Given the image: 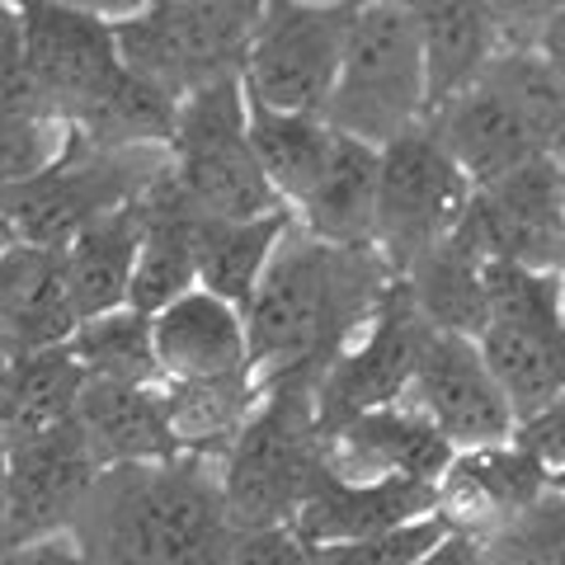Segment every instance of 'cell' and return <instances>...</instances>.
Segmentation results:
<instances>
[{
  "mask_svg": "<svg viewBox=\"0 0 565 565\" xmlns=\"http://www.w3.org/2000/svg\"><path fill=\"white\" fill-rule=\"evenodd\" d=\"M392 278L373 245H330L292 222L245 307L250 373L264 386H321L334 359L373 321Z\"/></svg>",
  "mask_w": 565,
  "mask_h": 565,
  "instance_id": "obj_1",
  "label": "cell"
},
{
  "mask_svg": "<svg viewBox=\"0 0 565 565\" xmlns=\"http://www.w3.org/2000/svg\"><path fill=\"white\" fill-rule=\"evenodd\" d=\"M457 448L424 419L411 401L353 415L326 434V471L353 486L419 481L438 486Z\"/></svg>",
  "mask_w": 565,
  "mask_h": 565,
  "instance_id": "obj_15",
  "label": "cell"
},
{
  "mask_svg": "<svg viewBox=\"0 0 565 565\" xmlns=\"http://www.w3.org/2000/svg\"><path fill=\"white\" fill-rule=\"evenodd\" d=\"M448 537H452V523L444 514H429V519L386 527V533L359 537V542L321 546V552H311V556H316V565H419Z\"/></svg>",
  "mask_w": 565,
  "mask_h": 565,
  "instance_id": "obj_35",
  "label": "cell"
},
{
  "mask_svg": "<svg viewBox=\"0 0 565 565\" xmlns=\"http://www.w3.org/2000/svg\"><path fill=\"white\" fill-rule=\"evenodd\" d=\"M476 542L486 565H565V494L552 490L527 514Z\"/></svg>",
  "mask_w": 565,
  "mask_h": 565,
  "instance_id": "obj_34",
  "label": "cell"
},
{
  "mask_svg": "<svg viewBox=\"0 0 565 565\" xmlns=\"http://www.w3.org/2000/svg\"><path fill=\"white\" fill-rule=\"evenodd\" d=\"M556 490V476L546 462H537L519 438L486 448H462L448 462L444 481H438V514H444L457 533L486 537L494 527L514 523L537 500Z\"/></svg>",
  "mask_w": 565,
  "mask_h": 565,
  "instance_id": "obj_16",
  "label": "cell"
},
{
  "mask_svg": "<svg viewBox=\"0 0 565 565\" xmlns=\"http://www.w3.org/2000/svg\"><path fill=\"white\" fill-rule=\"evenodd\" d=\"M81 392H85V367L71 359L66 344L14 359L10 392L6 405H0V444L14 448L24 438H43L52 429L76 424Z\"/></svg>",
  "mask_w": 565,
  "mask_h": 565,
  "instance_id": "obj_27",
  "label": "cell"
},
{
  "mask_svg": "<svg viewBox=\"0 0 565 565\" xmlns=\"http://www.w3.org/2000/svg\"><path fill=\"white\" fill-rule=\"evenodd\" d=\"M137 250H141V203L109 212V217L85 226L71 245H62L71 307H76L81 321L109 316L132 302Z\"/></svg>",
  "mask_w": 565,
  "mask_h": 565,
  "instance_id": "obj_24",
  "label": "cell"
},
{
  "mask_svg": "<svg viewBox=\"0 0 565 565\" xmlns=\"http://www.w3.org/2000/svg\"><path fill=\"white\" fill-rule=\"evenodd\" d=\"M0 565H90V556L76 533H52L20 546H0Z\"/></svg>",
  "mask_w": 565,
  "mask_h": 565,
  "instance_id": "obj_40",
  "label": "cell"
},
{
  "mask_svg": "<svg viewBox=\"0 0 565 565\" xmlns=\"http://www.w3.org/2000/svg\"><path fill=\"white\" fill-rule=\"evenodd\" d=\"M326 476V429L311 382H278L217 471L222 500L241 533L292 527L297 509Z\"/></svg>",
  "mask_w": 565,
  "mask_h": 565,
  "instance_id": "obj_4",
  "label": "cell"
},
{
  "mask_svg": "<svg viewBox=\"0 0 565 565\" xmlns=\"http://www.w3.org/2000/svg\"><path fill=\"white\" fill-rule=\"evenodd\" d=\"M429 514H438V486H419V481L353 486L326 471L316 481V490L307 494V504L297 509L292 533L311 552H321V546L359 542V537H373V533H386V527H401V523H415Z\"/></svg>",
  "mask_w": 565,
  "mask_h": 565,
  "instance_id": "obj_20",
  "label": "cell"
},
{
  "mask_svg": "<svg viewBox=\"0 0 565 565\" xmlns=\"http://www.w3.org/2000/svg\"><path fill=\"white\" fill-rule=\"evenodd\" d=\"M81 316L71 307L62 250L43 245H14L0 255V349L24 353L57 349L76 334Z\"/></svg>",
  "mask_w": 565,
  "mask_h": 565,
  "instance_id": "obj_19",
  "label": "cell"
},
{
  "mask_svg": "<svg viewBox=\"0 0 565 565\" xmlns=\"http://www.w3.org/2000/svg\"><path fill=\"white\" fill-rule=\"evenodd\" d=\"M71 359L85 367V377L99 382H132V386H166L161 363H156L151 340V316L137 307H118L109 316L81 321L76 334L66 340Z\"/></svg>",
  "mask_w": 565,
  "mask_h": 565,
  "instance_id": "obj_32",
  "label": "cell"
},
{
  "mask_svg": "<svg viewBox=\"0 0 565 565\" xmlns=\"http://www.w3.org/2000/svg\"><path fill=\"white\" fill-rule=\"evenodd\" d=\"M71 147H76V128L66 118H14L0 114V193H14L47 170H57Z\"/></svg>",
  "mask_w": 565,
  "mask_h": 565,
  "instance_id": "obj_33",
  "label": "cell"
},
{
  "mask_svg": "<svg viewBox=\"0 0 565 565\" xmlns=\"http://www.w3.org/2000/svg\"><path fill=\"white\" fill-rule=\"evenodd\" d=\"M0 20H6V14H0Z\"/></svg>",
  "mask_w": 565,
  "mask_h": 565,
  "instance_id": "obj_52",
  "label": "cell"
},
{
  "mask_svg": "<svg viewBox=\"0 0 565 565\" xmlns=\"http://www.w3.org/2000/svg\"><path fill=\"white\" fill-rule=\"evenodd\" d=\"M514 438L537 457V462L552 467V476L565 467V392L556 401H546L542 411H533L527 419H519Z\"/></svg>",
  "mask_w": 565,
  "mask_h": 565,
  "instance_id": "obj_38",
  "label": "cell"
},
{
  "mask_svg": "<svg viewBox=\"0 0 565 565\" xmlns=\"http://www.w3.org/2000/svg\"><path fill=\"white\" fill-rule=\"evenodd\" d=\"M481 81L514 104L542 156L565 166V71L546 62L537 47H504Z\"/></svg>",
  "mask_w": 565,
  "mask_h": 565,
  "instance_id": "obj_31",
  "label": "cell"
},
{
  "mask_svg": "<svg viewBox=\"0 0 565 565\" xmlns=\"http://www.w3.org/2000/svg\"><path fill=\"white\" fill-rule=\"evenodd\" d=\"M533 47H537L552 66L565 71V6H556L552 14H546V24L537 29V43H533Z\"/></svg>",
  "mask_w": 565,
  "mask_h": 565,
  "instance_id": "obj_43",
  "label": "cell"
},
{
  "mask_svg": "<svg viewBox=\"0 0 565 565\" xmlns=\"http://www.w3.org/2000/svg\"><path fill=\"white\" fill-rule=\"evenodd\" d=\"M405 401H411L457 452L486 448V444H509L519 429V415H514V405H509L504 386L494 382L481 344L467 340V334L429 330Z\"/></svg>",
  "mask_w": 565,
  "mask_h": 565,
  "instance_id": "obj_12",
  "label": "cell"
},
{
  "mask_svg": "<svg viewBox=\"0 0 565 565\" xmlns=\"http://www.w3.org/2000/svg\"><path fill=\"white\" fill-rule=\"evenodd\" d=\"M6 486H10V462H6V444H0V523H6Z\"/></svg>",
  "mask_w": 565,
  "mask_h": 565,
  "instance_id": "obj_45",
  "label": "cell"
},
{
  "mask_svg": "<svg viewBox=\"0 0 565 565\" xmlns=\"http://www.w3.org/2000/svg\"><path fill=\"white\" fill-rule=\"evenodd\" d=\"M264 0H151L118 24V52L174 99L203 85L241 81Z\"/></svg>",
  "mask_w": 565,
  "mask_h": 565,
  "instance_id": "obj_6",
  "label": "cell"
},
{
  "mask_svg": "<svg viewBox=\"0 0 565 565\" xmlns=\"http://www.w3.org/2000/svg\"><path fill=\"white\" fill-rule=\"evenodd\" d=\"M170 174L203 217H269L288 212L269 189L250 141V95L241 81H217L180 99Z\"/></svg>",
  "mask_w": 565,
  "mask_h": 565,
  "instance_id": "obj_5",
  "label": "cell"
},
{
  "mask_svg": "<svg viewBox=\"0 0 565 565\" xmlns=\"http://www.w3.org/2000/svg\"><path fill=\"white\" fill-rule=\"evenodd\" d=\"M10 377H14V353L0 349V405H6V392H10Z\"/></svg>",
  "mask_w": 565,
  "mask_h": 565,
  "instance_id": "obj_44",
  "label": "cell"
},
{
  "mask_svg": "<svg viewBox=\"0 0 565 565\" xmlns=\"http://www.w3.org/2000/svg\"><path fill=\"white\" fill-rule=\"evenodd\" d=\"M292 212H269V217H203L199 232V288L226 297L232 307H250L264 269L288 236Z\"/></svg>",
  "mask_w": 565,
  "mask_h": 565,
  "instance_id": "obj_30",
  "label": "cell"
},
{
  "mask_svg": "<svg viewBox=\"0 0 565 565\" xmlns=\"http://www.w3.org/2000/svg\"><path fill=\"white\" fill-rule=\"evenodd\" d=\"M57 6H66V10H81V14H90V20H104V24H128V20H137L141 10L151 6V0H57Z\"/></svg>",
  "mask_w": 565,
  "mask_h": 565,
  "instance_id": "obj_41",
  "label": "cell"
},
{
  "mask_svg": "<svg viewBox=\"0 0 565 565\" xmlns=\"http://www.w3.org/2000/svg\"><path fill=\"white\" fill-rule=\"evenodd\" d=\"M0 114L14 118H62L52 109L47 90L33 76V66L24 57V39H20V20L6 14L0 20Z\"/></svg>",
  "mask_w": 565,
  "mask_h": 565,
  "instance_id": "obj_36",
  "label": "cell"
},
{
  "mask_svg": "<svg viewBox=\"0 0 565 565\" xmlns=\"http://www.w3.org/2000/svg\"><path fill=\"white\" fill-rule=\"evenodd\" d=\"M377 174H382V151L363 147V141H353V137H340L326 174L316 180L307 199L292 207V222L330 245H373Z\"/></svg>",
  "mask_w": 565,
  "mask_h": 565,
  "instance_id": "obj_25",
  "label": "cell"
},
{
  "mask_svg": "<svg viewBox=\"0 0 565 565\" xmlns=\"http://www.w3.org/2000/svg\"><path fill=\"white\" fill-rule=\"evenodd\" d=\"M264 392H269V386H264L255 373L212 377V382H170L166 386V415H170L174 452L189 457V462L222 471L226 452L236 448L245 424L255 419Z\"/></svg>",
  "mask_w": 565,
  "mask_h": 565,
  "instance_id": "obj_23",
  "label": "cell"
},
{
  "mask_svg": "<svg viewBox=\"0 0 565 565\" xmlns=\"http://www.w3.org/2000/svg\"><path fill=\"white\" fill-rule=\"evenodd\" d=\"M14 245H20V236H14L10 217H6V212H0V255H6V250H14Z\"/></svg>",
  "mask_w": 565,
  "mask_h": 565,
  "instance_id": "obj_46",
  "label": "cell"
},
{
  "mask_svg": "<svg viewBox=\"0 0 565 565\" xmlns=\"http://www.w3.org/2000/svg\"><path fill=\"white\" fill-rule=\"evenodd\" d=\"M321 118L340 137L377 151L429 122V66L405 0H367L353 10L349 47Z\"/></svg>",
  "mask_w": 565,
  "mask_h": 565,
  "instance_id": "obj_3",
  "label": "cell"
},
{
  "mask_svg": "<svg viewBox=\"0 0 565 565\" xmlns=\"http://www.w3.org/2000/svg\"><path fill=\"white\" fill-rule=\"evenodd\" d=\"M556 490H561V494H565V467H561V471H556Z\"/></svg>",
  "mask_w": 565,
  "mask_h": 565,
  "instance_id": "obj_49",
  "label": "cell"
},
{
  "mask_svg": "<svg viewBox=\"0 0 565 565\" xmlns=\"http://www.w3.org/2000/svg\"><path fill=\"white\" fill-rule=\"evenodd\" d=\"M429 330L434 326L419 316L411 288H405V278L396 274L392 288H386V297L373 311V321L359 330V340L334 359V367L321 377V386H316L321 429L330 434L353 415H367V411H382V405L405 401Z\"/></svg>",
  "mask_w": 565,
  "mask_h": 565,
  "instance_id": "obj_10",
  "label": "cell"
},
{
  "mask_svg": "<svg viewBox=\"0 0 565 565\" xmlns=\"http://www.w3.org/2000/svg\"><path fill=\"white\" fill-rule=\"evenodd\" d=\"M170 151L141 147V151H95L76 141L71 156L47 170L43 180L14 189L6 199V217L24 245L62 250L76 241L85 226L109 217L118 207L141 203L147 193L166 180Z\"/></svg>",
  "mask_w": 565,
  "mask_h": 565,
  "instance_id": "obj_7",
  "label": "cell"
},
{
  "mask_svg": "<svg viewBox=\"0 0 565 565\" xmlns=\"http://www.w3.org/2000/svg\"><path fill=\"white\" fill-rule=\"evenodd\" d=\"M419 565H486V556H481V542H476L471 533H457L452 527V537L438 546V552H429Z\"/></svg>",
  "mask_w": 565,
  "mask_h": 565,
  "instance_id": "obj_42",
  "label": "cell"
},
{
  "mask_svg": "<svg viewBox=\"0 0 565 565\" xmlns=\"http://www.w3.org/2000/svg\"><path fill=\"white\" fill-rule=\"evenodd\" d=\"M151 340L161 382H212V377H236L250 373V330L245 311L232 307L226 297L193 288L180 302L151 316Z\"/></svg>",
  "mask_w": 565,
  "mask_h": 565,
  "instance_id": "obj_18",
  "label": "cell"
},
{
  "mask_svg": "<svg viewBox=\"0 0 565 565\" xmlns=\"http://www.w3.org/2000/svg\"><path fill=\"white\" fill-rule=\"evenodd\" d=\"M76 424L85 444L95 448L99 467H147L174 462V434L166 415V386H132V382H99L85 377Z\"/></svg>",
  "mask_w": 565,
  "mask_h": 565,
  "instance_id": "obj_21",
  "label": "cell"
},
{
  "mask_svg": "<svg viewBox=\"0 0 565 565\" xmlns=\"http://www.w3.org/2000/svg\"><path fill=\"white\" fill-rule=\"evenodd\" d=\"M486 255L476 245L452 232L444 245H434L424 259L405 269V288H411L419 316L444 334H467L481 340L490 326V292H486Z\"/></svg>",
  "mask_w": 565,
  "mask_h": 565,
  "instance_id": "obj_26",
  "label": "cell"
},
{
  "mask_svg": "<svg viewBox=\"0 0 565 565\" xmlns=\"http://www.w3.org/2000/svg\"><path fill=\"white\" fill-rule=\"evenodd\" d=\"M486 6H490L494 20H500L504 47H533L546 14L556 10V0H486Z\"/></svg>",
  "mask_w": 565,
  "mask_h": 565,
  "instance_id": "obj_39",
  "label": "cell"
},
{
  "mask_svg": "<svg viewBox=\"0 0 565 565\" xmlns=\"http://www.w3.org/2000/svg\"><path fill=\"white\" fill-rule=\"evenodd\" d=\"M232 565H316V556L292 527H250L236 537Z\"/></svg>",
  "mask_w": 565,
  "mask_h": 565,
  "instance_id": "obj_37",
  "label": "cell"
},
{
  "mask_svg": "<svg viewBox=\"0 0 565 565\" xmlns=\"http://www.w3.org/2000/svg\"><path fill=\"white\" fill-rule=\"evenodd\" d=\"M353 10L302 6V0H264L241 85L264 109L321 114L340 76Z\"/></svg>",
  "mask_w": 565,
  "mask_h": 565,
  "instance_id": "obj_8",
  "label": "cell"
},
{
  "mask_svg": "<svg viewBox=\"0 0 565 565\" xmlns=\"http://www.w3.org/2000/svg\"><path fill=\"white\" fill-rule=\"evenodd\" d=\"M71 533L90 565H232L241 527L217 471L189 457L109 467Z\"/></svg>",
  "mask_w": 565,
  "mask_h": 565,
  "instance_id": "obj_2",
  "label": "cell"
},
{
  "mask_svg": "<svg viewBox=\"0 0 565 565\" xmlns=\"http://www.w3.org/2000/svg\"><path fill=\"white\" fill-rule=\"evenodd\" d=\"M561 189H565V166H561Z\"/></svg>",
  "mask_w": 565,
  "mask_h": 565,
  "instance_id": "obj_50",
  "label": "cell"
},
{
  "mask_svg": "<svg viewBox=\"0 0 565 565\" xmlns=\"http://www.w3.org/2000/svg\"><path fill=\"white\" fill-rule=\"evenodd\" d=\"M250 141L259 156V170L282 207H297L326 174L340 132L321 114H278L250 99Z\"/></svg>",
  "mask_w": 565,
  "mask_h": 565,
  "instance_id": "obj_29",
  "label": "cell"
},
{
  "mask_svg": "<svg viewBox=\"0 0 565 565\" xmlns=\"http://www.w3.org/2000/svg\"><path fill=\"white\" fill-rule=\"evenodd\" d=\"M486 259L523 264L537 274H565V189L556 161H533L471 193L457 222Z\"/></svg>",
  "mask_w": 565,
  "mask_h": 565,
  "instance_id": "obj_11",
  "label": "cell"
},
{
  "mask_svg": "<svg viewBox=\"0 0 565 565\" xmlns=\"http://www.w3.org/2000/svg\"><path fill=\"white\" fill-rule=\"evenodd\" d=\"M556 6H565V0H556Z\"/></svg>",
  "mask_w": 565,
  "mask_h": 565,
  "instance_id": "obj_51",
  "label": "cell"
},
{
  "mask_svg": "<svg viewBox=\"0 0 565 565\" xmlns=\"http://www.w3.org/2000/svg\"><path fill=\"white\" fill-rule=\"evenodd\" d=\"M39 6H43V0H0V14H29Z\"/></svg>",
  "mask_w": 565,
  "mask_h": 565,
  "instance_id": "obj_47",
  "label": "cell"
},
{
  "mask_svg": "<svg viewBox=\"0 0 565 565\" xmlns=\"http://www.w3.org/2000/svg\"><path fill=\"white\" fill-rule=\"evenodd\" d=\"M14 20H20L24 57L33 66V76H39L52 109L66 122H76L122 76L114 24L90 20L81 10H66L57 0H43L39 10L14 14Z\"/></svg>",
  "mask_w": 565,
  "mask_h": 565,
  "instance_id": "obj_14",
  "label": "cell"
},
{
  "mask_svg": "<svg viewBox=\"0 0 565 565\" xmlns=\"http://www.w3.org/2000/svg\"><path fill=\"white\" fill-rule=\"evenodd\" d=\"M174 122H180V99L122 62V76L71 128H76V141L95 151H141V147L170 151Z\"/></svg>",
  "mask_w": 565,
  "mask_h": 565,
  "instance_id": "obj_28",
  "label": "cell"
},
{
  "mask_svg": "<svg viewBox=\"0 0 565 565\" xmlns=\"http://www.w3.org/2000/svg\"><path fill=\"white\" fill-rule=\"evenodd\" d=\"M471 180L452 166V156L438 147L429 122L382 151L377 174V226L373 250L386 259L392 274H405L434 245H444L457 222L467 217Z\"/></svg>",
  "mask_w": 565,
  "mask_h": 565,
  "instance_id": "obj_9",
  "label": "cell"
},
{
  "mask_svg": "<svg viewBox=\"0 0 565 565\" xmlns=\"http://www.w3.org/2000/svg\"><path fill=\"white\" fill-rule=\"evenodd\" d=\"M405 10L415 14L424 66H429V114L471 90L504 52L500 20L486 0H405Z\"/></svg>",
  "mask_w": 565,
  "mask_h": 565,
  "instance_id": "obj_22",
  "label": "cell"
},
{
  "mask_svg": "<svg viewBox=\"0 0 565 565\" xmlns=\"http://www.w3.org/2000/svg\"><path fill=\"white\" fill-rule=\"evenodd\" d=\"M302 6H344V10H359L367 0H302Z\"/></svg>",
  "mask_w": 565,
  "mask_h": 565,
  "instance_id": "obj_48",
  "label": "cell"
},
{
  "mask_svg": "<svg viewBox=\"0 0 565 565\" xmlns=\"http://www.w3.org/2000/svg\"><path fill=\"white\" fill-rule=\"evenodd\" d=\"M429 132L452 156V166L471 180V189H486L494 180H504V174L542 161L537 137L527 132L519 109L486 81H476L471 90L452 95L448 104H438L429 114Z\"/></svg>",
  "mask_w": 565,
  "mask_h": 565,
  "instance_id": "obj_17",
  "label": "cell"
},
{
  "mask_svg": "<svg viewBox=\"0 0 565 565\" xmlns=\"http://www.w3.org/2000/svg\"><path fill=\"white\" fill-rule=\"evenodd\" d=\"M6 462H10V486H6L0 546L71 533L95 481L104 476L81 424H66V429H52L43 438H24V444L6 448Z\"/></svg>",
  "mask_w": 565,
  "mask_h": 565,
  "instance_id": "obj_13",
  "label": "cell"
}]
</instances>
